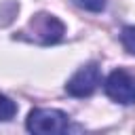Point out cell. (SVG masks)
I'll return each instance as SVG.
<instances>
[{
  "instance_id": "cell-2",
  "label": "cell",
  "mask_w": 135,
  "mask_h": 135,
  "mask_svg": "<svg viewBox=\"0 0 135 135\" xmlns=\"http://www.w3.org/2000/svg\"><path fill=\"white\" fill-rule=\"evenodd\" d=\"M25 127L30 133L51 135V133H68L72 129L70 116L55 108H34L27 114Z\"/></svg>"
},
{
  "instance_id": "cell-7",
  "label": "cell",
  "mask_w": 135,
  "mask_h": 135,
  "mask_svg": "<svg viewBox=\"0 0 135 135\" xmlns=\"http://www.w3.org/2000/svg\"><path fill=\"white\" fill-rule=\"evenodd\" d=\"M72 2L84 11H91V13H101L105 8V0H72Z\"/></svg>"
},
{
  "instance_id": "cell-4",
  "label": "cell",
  "mask_w": 135,
  "mask_h": 135,
  "mask_svg": "<svg viewBox=\"0 0 135 135\" xmlns=\"http://www.w3.org/2000/svg\"><path fill=\"white\" fill-rule=\"evenodd\" d=\"M101 82V70L99 63L91 61L74 72V76L65 82V93L72 97H91Z\"/></svg>"
},
{
  "instance_id": "cell-5",
  "label": "cell",
  "mask_w": 135,
  "mask_h": 135,
  "mask_svg": "<svg viewBox=\"0 0 135 135\" xmlns=\"http://www.w3.org/2000/svg\"><path fill=\"white\" fill-rule=\"evenodd\" d=\"M15 114H17V103H15L13 99H8L6 95L0 93V122L11 120Z\"/></svg>"
},
{
  "instance_id": "cell-6",
  "label": "cell",
  "mask_w": 135,
  "mask_h": 135,
  "mask_svg": "<svg viewBox=\"0 0 135 135\" xmlns=\"http://www.w3.org/2000/svg\"><path fill=\"white\" fill-rule=\"evenodd\" d=\"M120 42H122V46H124L127 53L135 55V25L122 27V32H120Z\"/></svg>"
},
{
  "instance_id": "cell-1",
  "label": "cell",
  "mask_w": 135,
  "mask_h": 135,
  "mask_svg": "<svg viewBox=\"0 0 135 135\" xmlns=\"http://www.w3.org/2000/svg\"><path fill=\"white\" fill-rule=\"evenodd\" d=\"M63 34H65V25L59 17L51 13H38L27 21V25L17 34V38L40 44V46H51L63 40Z\"/></svg>"
},
{
  "instance_id": "cell-3",
  "label": "cell",
  "mask_w": 135,
  "mask_h": 135,
  "mask_svg": "<svg viewBox=\"0 0 135 135\" xmlns=\"http://www.w3.org/2000/svg\"><path fill=\"white\" fill-rule=\"evenodd\" d=\"M103 91L116 103H122V105L135 103V74L124 68H116L105 78Z\"/></svg>"
}]
</instances>
